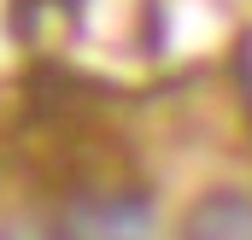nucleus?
<instances>
[{
    "label": "nucleus",
    "mask_w": 252,
    "mask_h": 240,
    "mask_svg": "<svg viewBox=\"0 0 252 240\" xmlns=\"http://www.w3.org/2000/svg\"><path fill=\"white\" fill-rule=\"evenodd\" d=\"M182 240H252V193L247 187H211L182 217Z\"/></svg>",
    "instance_id": "2"
},
{
    "label": "nucleus",
    "mask_w": 252,
    "mask_h": 240,
    "mask_svg": "<svg viewBox=\"0 0 252 240\" xmlns=\"http://www.w3.org/2000/svg\"><path fill=\"white\" fill-rule=\"evenodd\" d=\"M53 240H153V199L141 181L64 193L53 217Z\"/></svg>",
    "instance_id": "1"
}]
</instances>
